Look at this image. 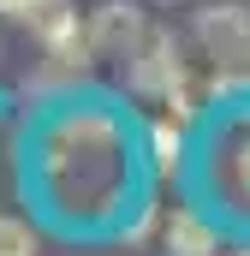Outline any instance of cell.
I'll list each match as a JSON object with an SVG mask.
<instances>
[{
    "label": "cell",
    "instance_id": "obj_1",
    "mask_svg": "<svg viewBox=\"0 0 250 256\" xmlns=\"http://www.w3.org/2000/svg\"><path fill=\"white\" fill-rule=\"evenodd\" d=\"M196 48L214 60V72H250V6L244 0H214L190 18Z\"/></svg>",
    "mask_w": 250,
    "mask_h": 256
},
{
    "label": "cell",
    "instance_id": "obj_8",
    "mask_svg": "<svg viewBox=\"0 0 250 256\" xmlns=\"http://www.w3.org/2000/svg\"><path fill=\"white\" fill-rule=\"evenodd\" d=\"M0 256H36V232L24 214H0Z\"/></svg>",
    "mask_w": 250,
    "mask_h": 256
},
{
    "label": "cell",
    "instance_id": "obj_6",
    "mask_svg": "<svg viewBox=\"0 0 250 256\" xmlns=\"http://www.w3.org/2000/svg\"><path fill=\"white\" fill-rule=\"evenodd\" d=\"M214 179H220V185H226V196L250 214V126L238 131V137L226 143V155L214 161Z\"/></svg>",
    "mask_w": 250,
    "mask_h": 256
},
{
    "label": "cell",
    "instance_id": "obj_2",
    "mask_svg": "<svg viewBox=\"0 0 250 256\" xmlns=\"http://www.w3.org/2000/svg\"><path fill=\"white\" fill-rule=\"evenodd\" d=\"M30 30H36V42H42V54H48V72H54V78H72V72H84V66L96 60L90 18H78L72 0H48L42 18H36Z\"/></svg>",
    "mask_w": 250,
    "mask_h": 256
},
{
    "label": "cell",
    "instance_id": "obj_9",
    "mask_svg": "<svg viewBox=\"0 0 250 256\" xmlns=\"http://www.w3.org/2000/svg\"><path fill=\"white\" fill-rule=\"evenodd\" d=\"M42 6H48V0H0V18H6V24H36Z\"/></svg>",
    "mask_w": 250,
    "mask_h": 256
},
{
    "label": "cell",
    "instance_id": "obj_10",
    "mask_svg": "<svg viewBox=\"0 0 250 256\" xmlns=\"http://www.w3.org/2000/svg\"><path fill=\"white\" fill-rule=\"evenodd\" d=\"M155 220H161V208H143V220H137V226L125 232V244H143V238L155 232Z\"/></svg>",
    "mask_w": 250,
    "mask_h": 256
},
{
    "label": "cell",
    "instance_id": "obj_11",
    "mask_svg": "<svg viewBox=\"0 0 250 256\" xmlns=\"http://www.w3.org/2000/svg\"><path fill=\"white\" fill-rule=\"evenodd\" d=\"M232 256H250V244H238V250H232Z\"/></svg>",
    "mask_w": 250,
    "mask_h": 256
},
{
    "label": "cell",
    "instance_id": "obj_4",
    "mask_svg": "<svg viewBox=\"0 0 250 256\" xmlns=\"http://www.w3.org/2000/svg\"><path fill=\"white\" fill-rule=\"evenodd\" d=\"M84 18H90L96 54H114V60H131V54L143 48V36H149V18H143L137 0H102V6L84 12Z\"/></svg>",
    "mask_w": 250,
    "mask_h": 256
},
{
    "label": "cell",
    "instance_id": "obj_5",
    "mask_svg": "<svg viewBox=\"0 0 250 256\" xmlns=\"http://www.w3.org/2000/svg\"><path fill=\"white\" fill-rule=\"evenodd\" d=\"M161 250L167 256H220V232L196 208H173L161 220Z\"/></svg>",
    "mask_w": 250,
    "mask_h": 256
},
{
    "label": "cell",
    "instance_id": "obj_7",
    "mask_svg": "<svg viewBox=\"0 0 250 256\" xmlns=\"http://www.w3.org/2000/svg\"><path fill=\"white\" fill-rule=\"evenodd\" d=\"M179 126H185V120H155V126H149V161H155L161 179L185 167V131Z\"/></svg>",
    "mask_w": 250,
    "mask_h": 256
},
{
    "label": "cell",
    "instance_id": "obj_3",
    "mask_svg": "<svg viewBox=\"0 0 250 256\" xmlns=\"http://www.w3.org/2000/svg\"><path fill=\"white\" fill-rule=\"evenodd\" d=\"M125 78H131V90L149 96V102H167L173 90H185V84H190V66H185L179 36H173V30H149L143 48L125 60Z\"/></svg>",
    "mask_w": 250,
    "mask_h": 256
}]
</instances>
